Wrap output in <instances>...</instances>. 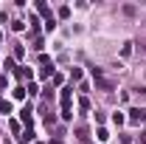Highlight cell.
Returning a JSON list of instances; mask_svg holds the SVG:
<instances>
[{
  "mask_svg": "<svg viewBox=\"0 0 146 144\" xmlns=\"http://www.w3.org/2000/svg\"><path fill=\"white\" fill-rule=\"evenodd\" d=\"M93 76H96V88H101V90H112V82H110L107 76L101 73V68H93Z\"/></svg>",
  "mask_w": 146,
  "mask_h": 144,
  "instance_id": "6da1fadb",
  "label": "cell"
},
{
  "mask_svg": "<svg viewBox=\"0 0 146 144\" xmlns=\"http://www.w3.org/2000/svg\"><path fill=\"white\" fill-rule=\"evenodd\" d=\"M36 11H39V14L45 17V26H48V31H51V28L56 26V23H54V14H51V9H48V6H45V3L39 0V3H36Z\"/></svg>",
  "mask_w": 146,
  "mask_h": 144,
  "instance_id": "7a4b0ae2",
  "label": "cell"
},
{
  "mask_svg": "<svg viewBox=\"0 0 146 144\" xmlns=\"http://www.w3.org/2000/svg\"><path fill=\"white\" fill-rule=\"evenodd\" d=\"M129 122H135V124L146 122V110L143 108H132V110H129Z\"/></svg>",
  "mask_w": 146,
  "mask_h": 144,
  "instance_id": "3957f363",
  "label": "cell"
},
{
  "mask_svg": "<svg viewBox=\"0 0 146 144\" xmlns=\"http://www.w3.org/2000/svg\"><path fill=\"white\" fill-rule=\"evenodd\" d=\"M20 119H23V124H28V127H31V122H34V119H31V105H25V108H23Z\"/></svg>",
  "mask_w": 146,
  "mask_h": 144,
  "instance_id": "277c9868",
  "label": "cell"
},
{
  "mask_svg": "<svg viewBox=\"0 0 146 144\" xmlns=\"http://www.w3.org/2000/svg\"><path fill=\"white\" fill-rule=\"evenodd\" d=\"M70 79H73V82H82V68H73V71H70Z\"/></svg>",
  "mask_w": 146,
  "mask_h": 144,
  "instance_id": "5b68a950",
  "label": "cell"
},
{
  "mask_svg": "<svg viewBox=\"0 0 146 144\" xmlns=\"http://www.w3.org/2000/svg\"><path fill=\"white\" fill-rule=\"evenodd\" d=\"M23 54H25V48H23V45H20V42H17V45H14V59H20V57H23Z\"/></svg>",
  "mask_w": 146,
  "mask_h": 144,
  "instance_id": "8992f818",
  "label": "cell"
},
{
  "mask_svg": "<svg viewBox=\"0 0 146 144\" xmlns=\"http://www.w3.org/2000/svg\"><path fill=\"white\" fill-rule=\"evenodd\" d=\"M76 136H79L82 141H87V130H84V127H76Z\"/></svg>",
  "mask_w": 146,
  "mask_h": 144,
  "instance_id": "52a82bcc",
  "label": "cell"
},
{
  "mask_svg": "<svg viewBox=\"0 0 146 144\" xmlns=\"http://www.w3.org/2000/svg\"><path fill=\"white\" fill-rule=\"evenodd\" d=\"M11 28H14V31H23V28H25V23H23V20H14V23H11Z\"/></svg>",
  "mask_w": 146,
  "mask_h": 144,
  "instance_id": "ba28073f",
  "label": "cell"
},
{
  "mask_svg": "<svg viewBox=\"0 0 146 144\" xmlns=\"http://www.w3.org/2000/svg\"><path fill=\"white\" fill-rule=\"evenodd\" d=\"M0 113H11V105H9V102H3V99H0Z\"/></svg>",
  "mask_w": 146,
  "mask_h": 144,
  "instance_id": "9c48e42d",
  "label": "cell"
},
{
  "mask_svg": "<svg viewBox=\"0 0 146 144\" xmlns=\"http://www.w3.org/2000/svg\"><path fill=\"white\" fill-rule=\"evenodd\" d=\"M14 99H25V88H14Z\"/></svg>",
  "mask_w": 146,
  "mask_h": 144,
  "instance_id": "30bf717a",
  "label": "cell"
},
{
  "mask_svg": "<svg viewBox=\"0 0 146 144\" xmlns=\"http://www.w3.org/2000/svg\"><path fill=\"white\" fill-rule=\"evenodd\" d=\"M112 122L115 124H124V113H112Z\"/></svg>",
  "mask_w": 146,
  "mask_h": 144,
  "instance_id": "8fae6325",
  "label": "cell"
},
{
  "mask_svg": "<svg viewBox=\"0 0 146 144\" xmlns=\"http://www.w3.org/2000/svg\"><path fill=\"white\" fill-rule=\"evenodd\" d=\"M98 139H101V141H107V139H110V133L104 130V127H98Z\"/></svg>",
  "mask_w": 146,
  "mask_h": 144,
  "instance_id": "7c38bea8",
  "label": "cell"
},
{
  "mask_svg": "<svg viewBox=\"0 0 146 144\" xmlns=\"http://www.w3.org/2000/svg\"><path fill=\"white\" fill-rule=\"evenodd\" d=\"M17 76H23V79L28 76V79H31V71H28V68H20V71H17Z\"/></svg>",
  "mask_w": 146,
  "mask_h": 144,
  "instance_id": "4fadbf2b",
  "label": "cell"
},
{
  "mask_svg": "<svg viewBox=\"0 0 146 144\" xmlns=\"http://www.w3.org/2000/svg\"><path fill=\"white\" fill-rule=\"evenodd\" d=\"M6 88V76H0V90Z\"/></svg>",
  "mask_w": 146,
  "mask_h": 144,
  "instance_id": "5bb4252c",
  "label": "cell"
},
{
  "mask_svg": "<svg viewBox=\"0 0 146 144\" xmlns=\"http://www.w3.org/2000/svg\"><path fill=\"white\" fill-rule=\"evenodd\" d=\"M141 141H143V144H146V133H141Z\"/></svg>",
  "mask_w": 146,
  "mask_h": 144,
  "instance_id": "9a60e30c",
  "label": "cell"
},
{
  "mask_svg": "<svg viewBox=\"0 0 146 144\" xmlns=\"http://www.w3.org/2000/svg\"><path fill=\"white\" fill-rule=\"evenodd\" d=\"M0 40H3V34H0Z\"/></svg>",
  "mask_w": 146,
  "mask_h": 144,
  "instance_id": "2e32d148",
  "label": "cell"
}]
</instances>
